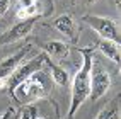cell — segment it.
<instances>
[{
	"label": "cell",
	"instance_id": "6da1fadb",
	"mask_svg": "<svg viewBox=\"0 0 121 119\" xmlns=\"http://www.w3.org/2000/svg\"><path fill=\"white\" fill-rule=\"evenodd\" d=\"M77 51L82 54V65L77 70V73L72 80L70 89V109L67 119H73L80 106L89 99L91 94V66L94 60V48H77Z\"/></svg>",
	"mask_w": 121,
	"mask_h": 119
},
{
	"label": "cell",
	"instance_id": "7a4b0ae2",
	"mask_svg": "<svg viewBox=\"0 0 121 119\" xmlns=\"http://www.w3.org/2000/svg\"><path fill=\"white\" fill-rule=\"evenodd\" d=\"M48 92H50V75L43 70H38L24 82H21L10 92V95L17 104L24 106V104H33L38 99H43Z\"/></svg>",
	"mask_w": 121,
	"mask_h": 119
},
{
	"label": "cell",
	"instance_id": "3957f363",
	"mask_svg": "<svg viewBox=\"0 0 121 119\" xmlns=\"http://www.w3.org/2000/svg\"><path fill=\"white\" fill-rule=\"evenodd\" d=\"M44 65H46V56H44V54H36L33 60L26 61L24 65L21 63V65L15 68L12 73L5 78V80H0V89H7V90H9V94H10L21 82H24L27 77L33 75L34 71L43 70Z\"/></svg>",
	"mask_w": 121,
	"mask_h": 119
},
{
	"label": "cell",
	"instance_id": "277c9868",
	"mask_svg": "<svg viewBox=\"0 0 121 119\" xmlns=\"http://www.w3.org/2000/svg\"><path fill=\"white\" fill-rule=\"evenodd\" d=\"M112 78L109 75V71L104 68L101 61L92 60V66H91V97L92 102H97L101 97L106 95V92L111 89Z\"/></svg>",
	"mask_w": 121,
	"mask_h": 119
},
{
	"label": "cell",
	"instance_id": "5b68a950",
	"mask_svg": "<svg viewBox=\"0 0 121 119\" xmlns=\"http://www.w3.org/2000/svg\"><path fill=\"white\" fill-rule=\"evenodd\" d=\"M82 21H84L92 31H95L101 37L109 39V41L119 44V41H121V33H119V26H118L116 21H112V19H109V17H104V15H91V14L84 15Z\"/></svg>",
	"mask_w": 121,
	"mask_h": 119
},
{
	"label": "cell",
	"instance_id": "8992f818",
	"mask_svg": "<svg viewBox=\"0 0 121 119\" xmlns=\"http://www.w3.org/2000/svg\"><path fill=\"white\" fill-rule=\"evenodd\" d=\"M36 21H38V17H31V19H22L17 24H14L12 27H9L5 33L0 34V46H7V44L17 43L21 39L27 37L31 34V31L34 29Z\"/></svg>",
	"mask_w": 121,
	"mask_h": 119
},
{
	"label": "cell",
	"instance_id": "52a82bcc",
	"mask_svg": "<svg viewBox=\"0 0 121 119\" xmlns=\"http://www.w3.org/2000/svg\"><path fill=\"white\" fill-rule=\"evenodd\" d=\"M31 51H33V46L26 44V46H22L17 53H14V54H10V56H7V58H4L0 61V80H5V78L24 61V58H26Z\"/></svg>",
	"mask_w": 121,
	"mask_h": 119
},
{
	"label": "cell",
	"instance_id": "ba28073f",
	"mask_svg": "<svg viewBox=\"0 0 121 119\" xmlns=\"http://www.w3.org/2000/svg\"><path fill=\"white\" fill-rule=\"evenodd\" d=\"M51 26L58 31V33H61L63 36H67L72 43H77V41H78L80 27L77 26L75 19L72 17L70 14H61V15H58V17L51 22Z\"/></svg>",
	"mask_w": 121,
	"mask_h": 119
},
{
	"label": "cell",
	"instance_id": "9c48e42d",
	"mask_svg": "<svg viewBox=\"0 0 121 119\" xmlns=\"http://www.w3.org/2000/svg\"><path fill=\"white\" fill-rule=\"evenodd\" d=\"M43 49L48 53V58H55L58 61H67L70 58V44L63 43V41H58V39L44 43Z\"/></svg>",
	"mask_w": 121,
	"mask_h": 119
},
{
	"label": "cell",
	"instance_id": "30bf717a",
	"mask_svg": "<svg viewBox=\"0 0 121 119\" xmlns=\"http://www.w3.org/2000/svg\"><path fill=\"white\" fill-rule=\"evenodd\" d=\"M95 48L101 51V54H104V56L109 58L111 61H114L116 66H119V44L118 43H112L109 39L99 37L97 41H95Z\"/></svg>",
	"mask_w": 121,
	"mask_h": 119
},
{
	"label": "cell",
	"instance_id": "8fae6325",
	"mask_svg": "<svg viewBox=\"0 0 121 119\" xmlns=\"http://www.w3.org/2000/svg\"><path fill=\"white\" fill-rule=\"evenodd\" d=\"M41 15V2L39 0H19L17 7V17L22 19H31V17H39Z\"/></svg>",
	"mask_w": 121,
	"mask_h": 119
},
{
	"label": "cell",
	"instance_id": "7c38bea8",
	"mask_svg": "<svg viewBox=\"0 0 121 119\" xmlns=\"http://www.w3.org/2000/svg\"><path fill=\"white\" fill-rule=\"evenodd\" d=\"M46 66L50 68L51 71V82H55L56 85H60V87H68V73H67V70L65 68H61L58 65H55V63L46 56Z\"/></svg>",
	"mask_w": 121,
	"mask_h": 119
},
{
	"label": "cell",
	"instance_id": "4fadbf2b",
	"mask_svg": "<svg viewBox=\"0 0 121 119\" xmlns=\"http://www.w3.org/2000/svg\"><path fill=\"white\" fill-rule=\"evenodd\" d=\"M116 114H119V97H116L114 100L108 102V104L99 111V114L94 119H112V116H116Z\"/></svg>",
	"mask_w": 121,
	"mask_h": 119
},
{
	"label": "cell",
	"instance_id": "5bb4252c",
	"mask_svg": "<svg viewBox=\"0 0 121 119\" xmlns=\"http://www.w3.org/2000/svg\"><path fill=\"white\" fill-rule=\"evenodd\" d=\"M19 119H39L38 107L33 104H24L19 109Z\"/></svg>",
	"mask_w": 121,
	"mask_h": 119
},
{
	"label": "cell",
	"instance_id": "9a60e30c",
	"mask_svg": "<svg viewBox=\"0 0 121 119\" xmlns=\"http://www.w3.org/2000/svg\"><path fill=\"white\" fill-rule=\"evenodd\" d=\"M10 4H12V0H0V17H4V15L9 12Z\"/></svg>",
	"mask_w": 121,
	"mask_h": 119
},
{
	"label": "cell",
	"instance_id": "2e32d148",
	"mask_svg": "<svg viewBox=\"0 0 121 119\" xmlns=\"http://www.w3.org/2000/svg\"><path fill=\"white\" fill-rule=\"evenodd\" d=\"M4 119H15V109L14 107H9L4 112Z\"/></svg>",
	"mask_w": 121,
	"mask_h": 119
},
{
	"label": "cell",
	"instance_id": "e0dca14e",
	"mask_svg": "<svg viewBox=\"0 0 121 119\" xmlns=\"http://www.w3.org/2000/svg\"><path fill=\"white\" fill-rule=\"evenodd\" d=\"M84 2H85L87 5H94L95 2H97V0H84Z\"/></svg>",
	"mask_w": 121,
	"mask_h": 119
},
{
	"label": "cell",
	"instance_id": "ac0fdd59",
	"mask_svg": "<svg viewBox=\"0 0 121 119\" xmlns=\"http://www.w3.org/2000/svg\"><path fill=\"white\" fill-rule=\"evenodd\" d=\"M0 119H4V114H2V112H0Z\"/></svg>",
	"mask_w": 121,
	"mask_h": 119
},
{
	"label": "cell",
	"instance_id": "d6986e66",
	"mask_svg": "<svg viewBox=\"0 0 121 119\" xmlns=\"http://www.w3.org/2000/svg\"><path fill=\"white\" fill-rule=\"evenodd\" d=\"M65 119H67V117H65Z\"/></svg>",
	"mask_w": 121,
	"mask_h": 119
}]
</instances>
